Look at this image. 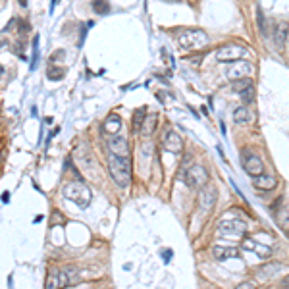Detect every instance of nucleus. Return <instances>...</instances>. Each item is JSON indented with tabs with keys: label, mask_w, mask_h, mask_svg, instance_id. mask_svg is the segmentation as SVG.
Wrapping results in <instances>:
<instances>
[{
	"label": "nucleus",
	"mask_w": 289,
	"mask_h": 289,
	"mask_svg": "<svg viewBox=\"0 0 289 289\" xmlns=\"http://www.w3.org/2000/svg\"><path fill=\"white\" fill-rule=\"evenodd\" d=\"M177 44L181 51H197L208 44V35L203 29H183L177 37Z\"/></svg>",
	"instance_id": "nucleus-2"
},
{
	"label": "nucleus",
	"mask_w": 289,
	"mask_h": 289,
	"mask_svg": "<svg viewBox=\"0 0 289 289\" xmlns=\"http://www.w3.org/2000/svg\"><path fill=\"white\" fill-rule=\"evenodd\" d=\"M283 203V199H278L276 203H274V214H276V222H278V226L285 231L289 235V205H283V207H279Z\"/></svg>",
	"instance_id": "nucleus-9"
},
{
	"label": "nucleus",
	"mask_w": 289,
	"mask_h": 289,
	"mask_svg": "<svg viewBox=\"0 0 289 289\" xmlns=\"http://www.w3.org/2000/svg\"><path fill=\"white\" fill-rule=\"evenodd\" d=\"M257 18H258V29L262 31V35H266V23H264V16H262L260 10L257 12Z\"/></svg>",
	"instance_id": "nucleus-24"
},
{
	"label": "nucleus",
	"mask_w": 289,
	"mask_h": 289,
	"mask_svg": "<svg viewBox=\"0 0 289 289\" xmlns=\"http://www.w3.org/2000/svg\"><path fill=\"white\" fill-rule=\"evenodd\" d=\"M233 120H235V124H247L249 120H251L247 106H239V108H235V112H233Z\"/></svg>",
	"instance_id": "nucleus-18"
},
{
	"label": "nucleus",
	"mask_w": 289,
	"mask_h": 289,
	"mask_svg": "<svg viewBox=\"0 0 289 289\" xmlns=\"http://www.w3.org/2000/svg\"><path fill=\"white\" fill-rule=\"evenodd\" d=\"M239 94H241V99H243L245 103H253V101H255V85L251 83V85H249V87H245V89H243Z\"/></svg>",
	"instance_id": "nucleus-22"
},
{
	"label": "nucleus",
	"mask_w": 289,
	"mask_h": 289,
	"mask_svg": "<svg viewBox=\"0 0 289 289\" xmlns=\"http://www.w3.org/2000/svg\"><path fill=\"white\" fill-rule=\"evenodd\" d=\"M243 168L247 170V174H251L253 177L262 176L264 172V164H262V158L255 153H243Z\"/></svg>",
	"instance_id": "nucleus-8"
},
{
	"label": "nucleus",
	"mask_w": 289,
	"mask_h": 289,
	"mask_svg": "<svg viewBox=\"0 0 289 289\" xmlns=\"http://www.w3.org/2000/svg\"><path fill=\"white\" fill-rule=\"evenodd\" d=\"M253 72V66L249 62H239L233 66V68H229L227 70V77H231V79H243V77H247L249 73Z\"/></svg>",
	"instance_id": "nucleus-13"
},
{
	"label": "nucleus",
	"mask_w": 289,
	"mask_h": 289,
	"mask_svg": "<svg viewBox=\"0 0 289 289\" xmlns=\"http://www.w3.org/2000/svg\"><path fill=\"white\" fill-rule=\"evenodd\" d=\"M108 151H110V155H116V156H127L129 153V144H127V139L125 137H112L110 141H108Z\"/></svg>",
	"instance_id": "nucleus-11"
},
{
	"label": "nucleus",
	"mask_w": 289,
	"mask_h": 289,
	"mask_svg": "<svg viewBox=\"0 0 289 289\" xmlns=\"http://www.w3.org/2000/svg\"><path fill=\"white\" fill-rule=\"evenodd\" d=\"M64 195L68 197L70 201H73L77 207L81 208H87L91 205V191L87 189V187L83 185L81 181H73V183H68V185L64 187Z\"/></svg>",
	"instance_id": "nucleus-4"
},
{
	"label": "nucleus",
	"mask_w": 289,
	"mask_h": 289,
	"mask_svg": "<svg viewBox=\"0 0 289 289\" xmlns=\"http://www.w3.org/2000/svg\"><path fill=\"white\" fill-rule=\"evenodd\" d=\"M235 289H257V283H255V281H243V283H239Z\"/></svg>",
	"instance_id": "nucleus-25"
},
{
	"label": "nucleus",
	"mask_w": 289,
	"mask_h": 289,
	"mask_svg": "<svg viewBox=\"0 0 289 289\" xmlns=\"http://www.w3.org/2000/svg\"><path fill=\"white\" fill-rule=\"evenodd\" d=\"M120 129H122V118L118 116V114H110L108 118H106V122H104V131L108 135H116L120 133Z\"/></svg>",
	"instance_id": "nucleus-14"
},
{
	"label": "nucleus",
	"mask_w": 289,
	"mask_h": 289,
	"mask_svg": "<svg viewBox=\"0 0 289 289\" xmlns=\"http://www.w3.org/2000/svg\"><path fill=\"white\" fill-rule=\"evenodd\" d=\"M20 6H23V8H25V6H27V0H20Z\"/></svg>",
	"instance_id": "nucleus-26"
},
{
	"label": "nucleus",
	"mask_w": 289,
	"mask_h": 289,
	"mask_svg": "<svg viewBox=\"0 0 289 289\" xmlns=\"http://www.w3.org/2000/svg\"><path fill=\"white\" fill-rule=\"evenodd\" d=\"M247 52L249 51L247 49H243V46L227 44V46H222V49L216 52V60H220V62H237V60H241Z\"/></svg>",
	"instance_id": "nucleus-7"
},
{
	"label": "nucleus",
	"mask_w": 289,
	"mask_h": 289,
	"mask_svg": "<svg viewBox=\"0 0 289 289\" xmlns=\"http://www.w3.org/2000/svg\"><path fill=\"white\" fill-rule=\"evenodd\" d=\"M91 6H93V12L101 14V16L110 12V2H108V0H93Z\"/></svg>",
	"instance_id": "nucleus-19"
},
{
	"label": "nucleus",
	"mask_w": 289,
	"mask_h": 289,
	"mask_svg": "<svg viewBox=\"0 0 289 289\" xmlns=\"http://www.w3.org/2000/svg\"><path fill=\"white\" fill-rule=\"evenodd\" d=\"M229 257H237V249H224V247H214V258L218 260H226Z\"/></svg>",
	"instance_id": "nucleus-17"
},
{
	"label": "nucleus",
	"mask_w": 289,
	"mask_h": 289,
	"mask_svg": "<svg viewBox=\"0 0 289 289\" xmlns=\"http://www.w3.org/2000/svg\"><path fill=\"white\" fill-rule=\"evenodd\" d=\"M216 199H218L216 189H214V187H207V189H203L201 195H199V205L205 208V210H210V208L214 207Z\"/></svg>",
	"instance_id": "nucleus-12"
},
{
	"label": "nucleus",
	"mask_w": 289,
	"mask_h": 289,
	"mask_svg": "<svg viewBox=\"0 0 289 289\" xmlns=\"http://www.w3.org/2000/svg\"><path fill=\"white\" fill-rule=\"evenodd\" d=\"M4 44H6V41H4V39H0V49H2Z\"/></svg>",
	"instance_id": "nucleus-27"
},
{
	"label": "nucleus",
	"mask_w": 289,
	"mask_h": 289,
	"mask_svg": "<svg viewBox=\"0 0 289 289\" xmlns=\"http://www.w3.org/2000/svg\"><path fill=\"white\" fill-rule=\"evenodd\" d=\"M144 116H147V110L144 108H141V110H137L133 116V129L135 131H141V125H143L144 122Z\"/></svg>",
	"instance_id": "nucleus-21"
},
{
	"label": "nucleus",
	"mask_w": 289,
	"mask_h": 289,
	"mask_svg": "<svg viewBox=\"0 0 289 289\" xmlns=\"http://www.w3.org/2000/svg\"><path fill=\"white\" fill-rule=\"evenodd\" d=\"M108 172L120 187H127L131 181V162L127 156H108Z\"/></svg>",
	"instance_id": "nucleus-1"
},
{
	"label": "nucleus",
	"mask_w": 289,
	"mask_h": 289,
	"mask_svg": "<svg viewBox=\"0 0 289 289\" xmlns=\"http://www.w3.org/2000/svg\"><path fill=\"white\" fill-rule=\"evenodd\" d=\"M218 231L224 237H241L247 231V224L243 220H222L218 226Z\"/></svg>",
	"instance_id": "nucleus-5"
},
{
	"label": "nucleus",
	"mask_w": 289,
	"mask_h": 289,
	"mask_svg": "<svg viewBox=\"0 0 289 289\" xmlns=\"http://www.w3.org/2000/svg\"><path fill=\"white\" fill-rule=\"evenodd\" d=\"M156 120H158V116H156V114H147V116H144L143 125H141V133L143 135L153 133V131H155V127H156Z\"/></svg>",
	"instance_id": "nucleus-16"
},
{
	"label": "nucleus",
	"mask_w": 289,
	"mask_h": 289,
	"mask_svg": "<svg viewBox=\"0 0 289 289\" xmlns=\"http://www.w3.org/2000/svg\"><path fill=\"white\" fill-rule=\"evenodd\" d=\"M162 144L170 153H181L183 151V141L174 129H166L164 135H162Z\"/></svg>",
	"instance_id": "nucleus-10"
},
{
	"label": "nucleus",
	"mask_w": 289,
	"mask_h": 289,
	"mask_svg": "<svg viewBox=\"0 0 289 289\" xmlns=\"http://www.w3.org/2000/svg\"><path fill=\"white\" fill-rule=\"evenodd\" d=\"M75 279V272L68 268H52L46 276L44 289H64L72 285Z\"/></svg>",
	"instance_id": "nucleus-3"
},
{
	"label": "nucleus",
	"mask_w": 289,
	"mask_h": 289,
	"mask_svg": "<svg viewBox=\"0 0 289 289\" xmlns=\"http://www.w3.org/2000/svg\"><path fill=\"white\" fill-rule=\"evenodd\" d=\"M255 185L258 189H274L278 185V179L274 176H257L255 177Z\"/></svg>",
	"instance_id": "nucleus-15"
},
{
	"label": "nucleus",
	"mask_w": 289,
	"mask_h": 289,
	"mask_svg": "<svg viewBox=\"0 0 289 289\" xmlns=\"http://www.w3.org/2000/svg\"><path fill=\"white\" fill-rule=\"evenodd\" d=\"M2 72H4V70H2V66H0V75H2Z\"/></svg>",
	"instance_id": "nucleus-29"
},
{
	"label": "nucleus",
	"mask_w": 289,
	"mask_h": 289,
	"mask_svg": "<svg viewBox=\"0 0 289 289\" xmlns=\"http://www.w3.org/2000/svg\"><path fill=\"white\" fill-rule=\"evenodd\" d=\"M285 31H287V25H285V23H279L278 29H276V35H274V37H276V42H278L279 46L283 44V39H285Z\"/></svg>",
	"instance_id": "nucleus-23"
},
{
	"label": "nucleus",
	"mask_w": 289,
	"mask_h": 289,
	"mask_svg": "<svg viewBox=\"0 0 289 289\" xmlns=\"http://www.w3.org/2000/svg\"><path fill=\"white\" fill-rule=\"evenodd\" d=\"M164 2H181V0H164Z\"/></svg>",
	"instance_id": "nucleus-28"
},
{
	"label": "nucleus",
	"mask_w": 289,
	"mask_h": 289,
	"mask_svg": "<svg viewBox=\"0 0 289 289\" xmlns=\"http://www.w3.org/2000/svg\"><path fill=\"white\" fill-rule=\"evenodd\" d=\"M64 75H66V70H64V68H60V66H54V68H51V70L46 72V77H49V79H52V81L62 79Z\"/></svg>",
	"instance_id": "nucleus-20"
},
{
	"label": "nucleus",
	"mask_w": 289,
	"mask_h": 289,
	"mask_svg": "<svg viewBox=\"0 0 289 289\" xmlns=\"http://www.w3.org/2000/svg\"><path fill=\"white\" fill-rule=\"evenodd\" d=\"M183 181H185L187 187H191V189H197V187H203L205 183L208 181V176H207V170L203 168V166L199 164H193L189 170L185 172V177H183Z\"/></svg>",
	"instance_id": "nucleus-6"
}]
</instances>
